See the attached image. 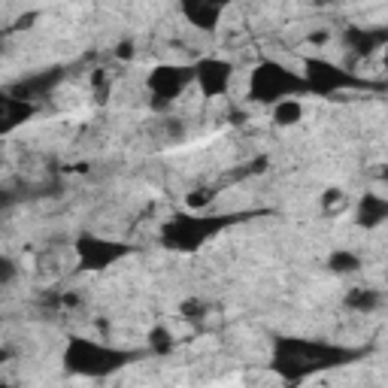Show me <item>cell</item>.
<instances>
[{
	"label": "cell",
	"instance_id": "cell-1",
	"mask_svg": "<svg viewBox=\"0 0 388 388\" xmlns=\"http://www.w3.org/2000/svg\"><path fill=\"white\" fill-rule=\"evenodd\" d=\"M303 116V107L298 104V100H282V104L276 107V112H273V122L276 124H298Z\"/></svg>",
	"mask_w": 388,
	"mask_h": 388
}]
</instances>
